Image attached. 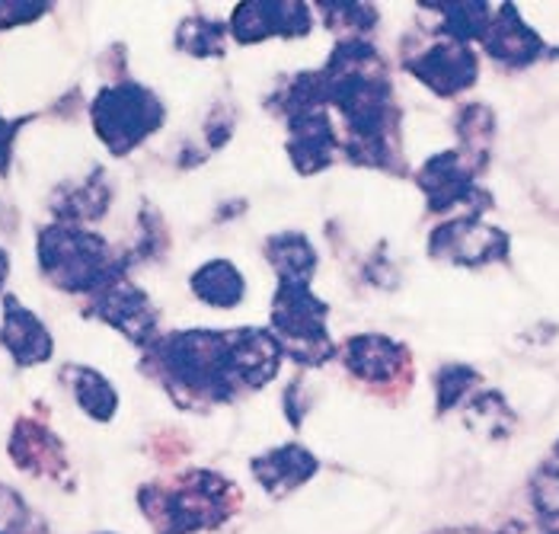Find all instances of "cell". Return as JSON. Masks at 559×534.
Instances as JSON below:
<instances>
[{"instance_id":"obj_1","label":"cell","mask_w":559,"mask_h":534,"mask_svg":"<svg viewBox=\"0 0 559 534\" xmlns=\"http://www.w3.org/2000/svg\"><path fill=\"white\" fill-rule=\"evenodd\" d=\"M320 71L326 78V106L343 116L345 161L406 177L403 109L381 48L371 39H340Z\"/></svg>"},{"instance_id":"obj_2","label":"cell","mask_w":559,"mask_h":534,"mask_svg":"<svg viewBox=\"0 0 559 534\" xmlns=\"http://www.w3.org/2000/svg\"><path fill=\"white\" fill-rule=\"evenodd\" d=\"M141 371L167 388L182 410L227 406L243 391L230 349V330H176L157 336L141 358Z\"/></svg>"},{"instance_id":"obj_3","label":"cell","mask_w":559,"mask_h":534,"mask_svg":"<svg viewBox=\"0 0 559 534\" xmlns=\"http://www.w3.org/2000/svg\"><path fill=\"white\" fill-rule=\"evenodd\" d=\"M138 509L154 534H205L224 529L243 509V490L212 467H189L170 484L141 487Z\"/></svg>"},{"instance_id":"obj_4","label":"cell","mask_w":559,"mask_h":534,"mask_svg":"<svg viewBox=\"0 0 559 534\" xmlns=\"http://www.w3.org/2000/svg\"><path fill=\"white\" fill-rule=\"evenodd\" d=\"M36 257L45 282L68 295H93L116 275L129 272L126 257L96 230L55 222L39 230Z\"/></svg>"},{"instance_id":"obj_5","label":"cell","mask_w":559,"mask_h":534,"mask_svg":"<svg viewBox=\"0 0 559 534\" xmlns=\"http://www.w3.org/2000/svg\"><path fill=\"white\" fill-rule=\"evenodd\" d=\"M330 305L301 282H278L272 295L269 330L282 346V356L301 368H320L333 361L340 346L330 336Z\"/></svg>"},{"instance_id":"obj_6","label":"cell","mask_w":559,"mask_h":534,"mask_svg":"<svg viewBox=\"0 0 559 534\" xmlns=\"http://www.w3.org/2000/svg\"><path fill=\"white\" fill-rule=\"evenodd\" d=\"M90 122L112 157H129L167 122V106L151 87L138 81H116L96 90L90 103Z\"/></svg>"},{"instance_id":"obj_7","label":"cell","mask_w":559,"mask_h":534,"mask_svg":"<svg viewBox=\"0 0 559 534\" xmlns=\"http://www.w3.org/2000/svg\"><path fill=\"white\" fill-rule=\"evenodd\" d=\"M419 192L426 195V209L431 215H448L464 209V215H476L483 218V209L492 205V195L476 182L479 170L457 151H438L429 161L413 174Z\"/></svg>"},{"instance_id":"obj_8","label":"cell","mask_w":559,"mask_h":534,"mask_svg":"<svg viewBox=\"0 0 559 534\" xmlns=\"http://www.w3.org/2000/svg\"><path fill=\"white\" fill-rule=\"evenodd\" d=\"M426 253L435 263H448V266H496V263H509L512 237L502 227L483 222L476 215H454L431 227Z\"/></svg>"},{"instance_id":"obj_9","label":"cell","mask_w":559,"mask_h":534,"mask_svg":"<svg viewBox=\"0 0 559 534\" xmlns=\"http://www.w3.org/2000/svg\"><path fill=\"white\" fill-rule=\"evenodd\" d=\"M336 358L343 368L368 388L378 391H409L413 388V353L406 343L388 333H355L348 336Z\"/></svg>"},{"instance_id":"obj_10","label":"cell","mask_w":559,"mask_h":534,"mask_svg":"<svg viewBox=\"0 0 559 534\" xmlns=\"http://www.w3.org/2000/svg\"><path fill=\"white\" fill-rule=\"evenodd\" d=\"M403 71L409 78H416L426 90H431L435 96L454 99L479 81V55L474 45L435 36L429 45L403 55Z\"/></svg>"},{"instance_id":"obj_11","label":"cell","mask_w":559,"mask_h":534,"mask_svg":"<svg viewBox=\"0 0 559 534\" xmlns=\"http://www.w3.org/2000/svg\"><path fill=\"white\" fill-rule=\"evenodd\" d=\"M86 311L90 317L109 323L112 330H119L129 343L141 349H147L160 336V311L154 308L151 295L131 282L129 272L116 275L99 292H93Z\"/></svg>"},{"instance_id":"obj_12","label":"cell","mask_w":559,"mask_h":534,"mask_svg":"<svg viewBox=\"0 0 559 534\" xmlns=\"http://www.w3.org/2000/svg\"><path fill=\"white\" fill-rule=\"evenodd\" d=\"M313 29V10L301 0H250L237 3L227 20V36L240 45L265 39H304Z\"/></svg>"},{"instance_id":"obj_13","label":"cell","mask_w":559,"mask_h":534,"mask_svg":"<svg viewBox=\"0 0 559 534\" xmlns=\"http://www.w3.org/2000/svg\"><path fill=\"white\" fill-rule=\"evenodd\" d=\"M288 126V161L301 177H313L333 167L336 154H343V138L333 126L330 106H310L285 116Z\"/></svg>"},{"instance_id":"obj_14","label":"cell","mask_w":559,"mask_h":534,"mask_svg":"<svg viewBox=\"0 0 559 534\" xmlns=\"http://www.w3.org/2000/svg\"><path fill=\"white\" fill-rule=\"evenodd\" d=\"M483 51L486 58H492L499 68L509 71H524L537 61H544L554 48L544 43V36L524 23L518 3H502L492 13V23L483 36Z\"/></svg>"},{"instance_id":"obj_15","label":"cell","mask_w":559,"mask_h":534,"mask_svg":"<svg viewBox=\"0 0 559 534\" xmlns=\"http://www.w3.org/2000/svg\"><path fill=\"white\" fill-rule=\"evenodd\" d=\"M320 458L301 442L265 448L257 458H250V474L272 499H285L292 493L307 487L320 474Z\"/></svg>"},{"instance_id":"obj_16","label":"cell","mask_w":559,"mask_h":534,"mask_svg":"<svg viewBox=\"0 0 559 534\" xmlns=\"http://www.w3.org/2000/svg\"><path fill=\"white\" fill-rule=\"evenodd\" d=\"M0 346L20 368L45 365L55 356V340L48 333L39 313L29 311L16 295L3 298V320H0Z\"/></svg>"},{"instance_id":"obj_17","label":"cell","mask_w":559,"mask_h":534,"mask_svg":"<svg viewBox=\"0 0 559 534\" xmlns=\"http://www.w3.org/2000/svg\"><path fill=\"white\" fill-rule=\"evenodd\" d=\"M10 458L20 471L33 477H61L68 471V454L61 439L39 419H16L10 432Z\"/></svg>"},{"instance_id":"obj_18","label":"cell","mask_w":559,"mask_h":534,"mask_svg":"<svg viewBox=\"0 0 559 534\" xmlns=\"http://www.w3.org/2000/svg\"><path fill=\"white\" fill-rule=\"evenodd\" d=\"M112 205V186L103 167H96L84 182H74V186H61L51 199V209H55V218L64 224H81L99 222Z\"/></svg>"},{"instance_id":"obj_19","label":"cell","mask_w":559,"mask_h":534,"mask_svg":"<svg viewBox=\"0 0 559 534\" xmlns=\"http://www.w3.org/2000/svg\"><path fill=\"white\" fill-rule=\"evenodd\" d=\"M419 7L438 16V29L431 36L464 45L483 43L496 13L492 3L486 0H435V3H419Z\"/></svg>"},{"instance_id":"obj_20","label":"cell","mask_w":559,"mask_h":534,"mask_svg":"<svg viewBox=\"0 0 559 534\" xmlns=\"http://www.w3.org/2000/svg\"><path fill=\"white\" fill-rule=\"evenodd\" d=\"M192 295L215 308V311H234L247 301V275L230 260H209L189 275Z\"/></svg>"},{"instance_id":"obj_21","label":"cell","mask_w":559,"mask_h":534,"mask_svg":"<svg viewBox=\"0 0 559 534\" xmlns=\"http://www.w3.org/2000/svg\"><path fill=\"white\" fill-rule=\"evenodd\" d=\"M262 253H265L269 266L275 269L278 282L310 285L313 275H317V266H320L317 247L307 240V234H301V230H282V234L265 237Z\"/></svg>"},{"instance_id":"obj_22","label":"cell","mask_w":559,"mask_h":534,"mask_svg":"<svg viewBox=\"0 0 559 534\" xmlns=\"http://www.w3.org/2000/svg\"><path fill=\"white\" fill-rule=\"evenodd\" d=\"M61 381L68 384L74 403L84 410L93 423H109L119 413V403H122L119 401V391H116V384L103 371H96L90 365H64L61 368Z\"/></svg>"},{"instance_id":"obj_23","label":"cell","mask_w":559,"mask_h":534,"mask_svg":"<svg viewBox=\"0 0 559 534\" xmlns=\"http://www.w3.org/2000/svg\"><path fill=\"white\" fill-rule=\"evenodd\" d=\"M464 423L474 436H483L486 442H506L515 432L518 416L502 391L483 388L464 401Z\"/></svg>"},{"instance_id":"obj_24","label":"cell","mask_w":559,"mask_h":534,"mask_svg":"<svg viewBox=\"0 0 559 534\" xmlns=\"http://www.w3.org/2000/svg\"><path fill=\"white\" fill-rule=\"evenodd\" d=\"M454 132H457V151L474 164L479 174H486L492 144H496V112L486 103H467L454 116Z\"/></svg>"},{"instance_id":"obj_25","label":"cell","mask_w":559,"mask_h":534,"mask_svg":"<svg viewBox=\"0 0 559 534\" xmlns=\"http://www.w3.org/2000/svg\"><path fill=\"white\" fill-rule=\"evenodd\" d=\"M317 13L326 29H333L340 39H368L374 26L381 23V13L374 3H355V0H320Z\"/></svg>"},{"instance_id":"obj_26","label":"cell","mask_w":559,"mask_h":534,"mask_svg":"<svg viewBox=\"0 0 559 534\" xmlns=\"http://www.w3.org/2000/svg\"><path fill=\"white\" fill-rule=\"evenodd\" d=\"M431 384H435V413L448 416L451 410L464 406L471 394H476V388L483 384V375L467 361H448L435 371Z\"/></svg>"},{"instance_id":"obj_27","label":"cell","mask_w":559,"mask_h":534,"mask_svg":"<svg viewBox=\"0 0 559 534\" xmlns=\"http://www.w3.org/2000/svg\"><path fill=\"white\" fill-rule=\"evenodd\" d=\"M531 509L544 525H559V439L527 477Z\"/></svg>"},{"instance_id":"obj_28","label":"cell","mask_w":559,"mask_h":534,"mask_svg":"<svg viewBox=\"0 0 559 534\" xmlns=\"http://www.w3.org/2000/svg\"><path fill=\"white\" fill-rule=\"evenodd\" d=\"M224 43H227V23L224 20L195 13L176 26V48L192 55V58H224Z\"/></svg>"},{"instance_id":"obj_29","label":"cell","mask_w":559,"mask_h":534,"mask_svg":"<svg viewBox=\"0 0 559 534\" xmlns=\"http://www.w3.org/2000/svg\"><path fill=\"white\" fill-rule=\"evenodd\" d=\"M0 534H51L39 512L13 490L0 484Z\"/></svg>"},{"instance_id":"obj_30","label":"cell","mask_w":559,"mask_h":534,"mask_svg":"<svg viewBox=\"0 0 559 534\" xmlns=\"http://www.w3.org/2000/svg\"><path fill=\"white\" fill-rule=\"evenodd\" d=\"M138 222H141V234L134 240V250L126 257L129 266L131 263H144V260H160L167 253V247H170V230H167V224H164L157 209H151V205L141 209Z\"/></svg>"},{"instance_id":"obj_31","label":"cell","mask_w":559,"mask_h":534,"mask_svg":"<svg viewBox=\"0 0 559 534\" xmlns=\"http://www.w3.org/2000/svg\"><path fill=\"white\" fill-rule=\"evenodd\" d=\"M48 10H51V3H43V0H0V29L36 23Z\"/></svg>"},{"instance_id":"obj_32","label":"cell","mask_w":559,"mask_h":534,"mask_svg":"<svg viewBox=\"0 0 559 534\" xmlns=\"http://www.w3.org/2000/svg\"><path fill=\"white\" fill-rule=\"evenodd\" d=\"M234 132V109L230 106H217L215 112L209 116L205 122V141H209V151H217L230 141Z\"/></svg>"},{"instance_id":"obj_33","label":"cell","mask_w":559,"mask_h":534,"mask_svg":"<svg viewBox=\"0 0 559 534\" xmlns=\"http://www.w3.org/2000/svg\"><path fill=\"white\" fill-rule=\"evenodd\" d=\"M26 122H29V116H23V119H3V116H0V177L10 174L13 144H16V134H20V129H23Z\"/></svg>"},{"instance_id":"obj_34","label":"cell","mask_w":559,"mask_h":534,"mask_svg":"<svg viewBox=\"0 0 559 534\" xmlns=\"http://www.w3.org/2000/svg\"><path fill=\"white\" fill-rule=\"evenodd\" d=\"M282 406H285V416H288V423H292L295 429H301L304 413H307L301 378H295V381L288 384V391H285V397H282Z\"/></svg>"},{"instance_id":"obj_35","label":"cell","mask_w":559,"mask_h":534,"mask_svg":"<svg viewBox=\"0 0 559 534\" xmlns=\"http://www.w3.org/2000/svg\"><path fill=\"white\" fill-rule=\"evenodd\" d=\"M429 534H489L486 529H479V525H451V529H435Z\"/></svg>"},{"instance_id":"obj_36","label":"cell","mask_w":559,"mask_h":534,"mask_svg":"<svg viewBox=\"0 0 559 534\" xmlns=\"http://www.w3.org/2000/svg\"><path fill=\"white\" fill-rule=\"evenodd\" d=\"M489 534H527V525L524 522H518V519H512V522H506L502 529H496V532Z\"/></svg>"},{"instance_id":"obj_37","label":"cell","mask_w":559,"mask_h":534,"mask_svg":"<svg viewBox=\"0 0 559 534\" xmlns=\"http://www.w3.org/2000/svg\"><path fill=\"white\" fill-rule=\"evenodd\" d=\"M7 278H10V253L0 250V292H3V285H7Z\"/></svg>"},{"instance_id":"obj_38","label":"cell","mask_w":559,"mask_h":534,"mask_svg":"<svg viewBox=\"0 0 559 534\" xmlns=\"http://www.w3.org/2000/svg\"><path fill=\"white\" fill-rule=\"evenodd\" d=\"M540 534H559V525H544V529H540Z\"/></svg>"}]
</instances>
